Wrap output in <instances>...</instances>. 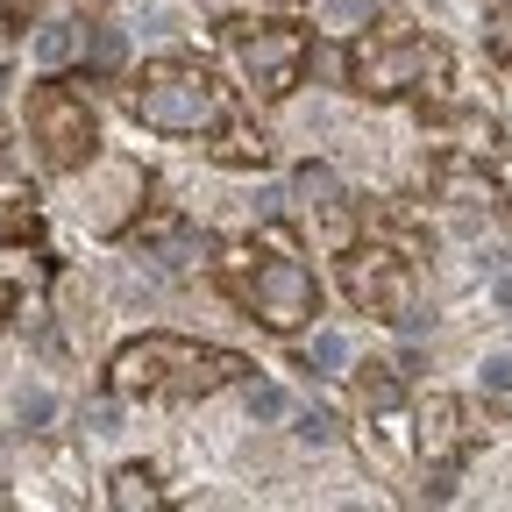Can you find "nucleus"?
Here are the masks:
<instances>
[{"label": "nucleus", "instance_id": "f257e3e1", "mask_svg": "<svg viewBox=\"0 0 512 512\" xmlns=\"http://www.w3.org/2000/svg\"><path fill=\"white\" fill-rule=\"evenodd\" d=\"M242 377V356L228 349H200V342H171V335H150V342H128L114 356V392L121 399H214L221 384Z\"/></svg>", "mask_w": 512, "mask_h": 512}, {"label": "nucleus", "instance_id": "f03ea898", "mask_svg": "<svg viewBox=\"0 0 512 512\" xmlns=\"http://www.w3.org/2000/svg\"><path fill=\"white\" fill-rule=\"evenodd\" d=\"M128 107H136V121L157 128V136H214L228 121V93L214 86L207 64H192V57H157L136 79Z\"/></svg>", "mask_w": 512, "mask_h": 512}, {"label": "nucleus", "instance_id": "7ed1b4c3", "mask_svg": "<svg viewBox=\"0 0 512 512\" xmlns=\"http://www.w3.org/2000/svg\"><path fill=\"white\" fill-rule=\"evenodd\" d=\"M441 72H448L441 43H427L413 29H377V36H356V50H349L356 93H377V100H399V93H413V86H427Z\"/></svg>", "mask_w": 512, "mask_h": 512}, {"label": "nucleus", "instance_id": "20e7f679", "mask_svg": "<svg viewBox=\"0 0 512 512\" xmlns=\"http://www.w3.org/2000/svg\"><path fill=\"white\" fill-rule=\"evenodd\" d=\"M235 299L264 320V328H278V335H292V328H306V320L320 313V285H313V271L299 264L292 249H278V256H249V271H235Z\"/></svg>", "mask_w": 512, "mask_h": 512}, {"label": "nucleus", "instance_id": "39448f33", "mask_svg": "<svg viewBox=\"0 0 512 512\" xmlns=\"http://www.w3.org/2000/svg\"><path fill=\"white\" fill-rule=\"evenodd\" d=\"M228 50L242 64V79L249 93H264V100H285L299 86V64H306V29L299 22H228Z\"/></svg>", "mask_w": 512, "mask_h": 512}, {"label": "nucleus", "instance_id": "423d86ee", "mask_svg": "<svg viewBox=\"0 0 512 512\" xmlns=\"http://www.w3.org/2000/svg\"><path fill=\"white\" fill-rule=\"evenodd\" d=\"M342 285H349V299H356L363 313H377V320H406V306H413L406 256H399V249H349V256H342Z\"/></svg>", "mask_w": 512, "mask_h": 512}, {"label": "nucleus", "instance_id": "0eeeda50", "mask_svg": "<svg viewBox=\"0 0 512 512\" xmlns=\"http://www.w3.org/2000/svg\"><path fill=\"white\" fill-rule=\"evenodd\" d=\"M29 121H36L50 164H86L93 157V114H86V100H72L64 86H36Z\"/></svg>", "mask_w": 512, "mask_h": 512}, {"label": "nucleus", "instance_id": "6e6552de", "mask_svg": "<svg viewBox=\"0 0 512 512\" xmlns=\"http://www.w3.org/2000/svg\"><path fill=\"white\" fill-rule=\"evenodd\" d=\"M420 448H427V456H456V448H463V406L448 392L420 399Z\"/></svg>", "mask_w": 512, "mask_h": 512}, {"label": "nucleus", "instance_id": "1a4fd4ad", "mask_svg": "<svg viewBox=\"0 0 512 512\" xmlns=\"http://www.w3.org/2000/svg\"><path fill=\"white\" fill-rule=\"evenodd\" d=\"M214 164H264L271 150H264V136H249V128H214V150H207Z\"/></svg>", "mask_w": 512, "mask_h": 512}, {"label": "nucleus", "instance_id": "9d476101", "mask_svg": "<svg viewBox=\"0 0 512 512\" xmlns=\"http://www.w3.org/2000/svg\"><path fill=\"white\" fill-rule=\"evenodd\" d=\"M29 185H22V164H15V143L0 136V207H22Z\"/></svg>", "mask_w": 512, "mask_h": 512}, {"label": "nucleus", "instance_id": "9b49d317", "mask_svg": "<svg viewBox=\"0 0 512 512\" xmlns=\"http://www.w3.org/2000/svg\"><path fill=\"white\" fill-rule=\"evenodd\" d=\"M150 484H157L150 470H121L107 498H114V505H157V491H150Z\"/></svg>", "mask_w": 512, "mask_h": 512}, {"label": "nucleus", "instance_id": "f8f14e48", "mask_svg": "<svg viewBox=\"0 0 512 512\" xmlns=\"http://www.w3.org/2000/svg\"><path fill=\"white\" fill-rule=\"evenodd\" d=\"M306 363H320V370L335 377V370H342V335H313V342H306Z\"/></svg>", "mask_w": 512, "mask_h": 512}, {"label": "nucleus", "instance_id": "ddd939ff", "mask_svg": "<svg viewBox=\"0 0 512 512\" xmlns=\"http://www.w3.org/2000/svg\"><path fill=\"white\" fill-rule=\"evenodd\" d=\"M249 413L256 420H278L285 413V392H271V384H264V392H249Z\"/></svg>", "mask_w": 512, "mask_h": 512}, {"label": "nucleus", "instance_id": "4468645a", "mask_svg": "<svg viewBox=\"0 0 512 512\" xmlns=\"http://www.w3.org/2000/svg\"><path fill=\"white\" fill-rule=\"evenodd\" d=\"M484 377H491V392H512V356H491Z\"/></svg>", "mask_w": 512, "mask_h": 512}, {"label": "nucleus", "instance_id": "2eb2a0df", "mask_svg": "<svg viewBox=\"0 0 512 512\" xmlns=\"http://www.w3.org/2000/svg\"><path fill=\"white\" fill-rule=\"evenodd\" d=\"M328 15H335V22H356V15H363V0H328Z\"/></svg>", "mask_w": 512, "mask_h": 512}]
</instances>
